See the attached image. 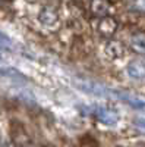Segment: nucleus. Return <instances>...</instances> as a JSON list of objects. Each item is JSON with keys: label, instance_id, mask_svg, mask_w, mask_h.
Listing matches in <instances>:
<instances>
[{"label": "nucleus", "instance_id": "nucleus-1", "mask_svg": "<svg viewBox=\"0 0 145 147\" xmlns=\"http://www.w3.org/2000/svg\"><path fill=\"white\" fill-rule=\"evenodd\" d=\"M91 113L98 119L101 124L104 125H116L119 122V113L116 110L110 109V107H104V106H95V107H91Z\"/></svg>", "mask_w": 145, "mask_h": 147}, {"label": "nucleus", "instance_id": "nucleus-2", "mask_svg": "<svg viewBox=\"0 0 145 147\" xmlns=\"http://www.w3.org/2000/svg\"><path fill=\"white\" fill-rule=\"evenodd\" d=\"M112 97H116V99L128 103L130 107H134V109L145 110V100L139 99V97H135V96L128 94V93H122V91H114V90H112Z\"/></svg>", "mask_w": 145, "mask_h": 147}, {"label": "nucleus", "instance_id": "nucleus-3", "mask_svg": "<svg viewBox=\"0 0 145 147\" xmlns=\"http://www.w3.org/2000/svg\"><path fill=\"white\" fill-rule=\"evenodd\" d=\"M117 31V22L112 16H103L98 22V32L103 37H112Z\"/></svg>", "mask_w": 145, "mask_h": 147}, {"label": "nucleus", "instance_id": "nucleus-4", "mask_svg": "<svg viewBox=\"0 0 145 147\" xmlns=\"http://www.w3.org/2000/svg\"><path fill=\"white\" fill-rule=\"evenodd\" d=\"M126 72L134 80H145V63L141 60H132L126 66Z\"/></svg>", "mask_w": 145, "mask_h": 147}, {"label": "nucleus", "instance_id": "nucleus-5", "mask_svg": "<svg viewBox=\"0 0 145 147\" xmlns=\"http://www.w3.org/2000/svg\"><path fill=\"white\" fill-rule=\"evenodd\" d=\"M38 19L44 27H54L59 21V16L56 10H53L51 7H43L38 15Z\"/></svg>", "mask_w": 145, "mask_h": 147}, {"label": "nucleus", "instance_id": "nucleus-6", "mask_svg": "<svg viewBox=\"0 0 145 147\" xmlns=\"http://www.w3.org/2000/svg\"><path fill=\"white\" fill-rule=\"evenodd\" d=\"M106 53L110 59H119L123 56L125 50H123V46L120 41H110L106 46Z\"/></svg>", "mask_w": 145, "mask_h": 147}, {"label": "nucleus", "instance_id": "nucleus-7", "mask_svg": "<svg viewBox=\"0 0 145 147\" xmlns=\"http://www.w3.org/2000/svg\"><path fill=\"white\" fill-rule=\"evenodd\" d=\"M130 49L138 55H145V34H135L130 38Z\"/></svg>", "mask_w": 145, "mask_h": 147}, {"label": "nucleus", "instance_id": "nucleus-8", "mask_svg": "<svg viewBox=\"0 0 145 147\" xmlns=\"http://www.w3.org/2000/svg\"><path fill=\"white\" fill-rule=\"evenodd\" d=\"M91 6H92V12L95 15H104L106 10L108 9V3L106 2H94Z\"/></svg>", "mask_w": 145, "mask_h": 147}, {"label": "nucleus", "instance_id": "nucleus-9", "mask_svg": "<svg viewBox=\"0 0 145 147\" xmlns=\"http://www.w3.org/2000/svg\"><path fill=\"white\" fill-rule=\"evenodd\" d=\"M10 46H12L10 38H9V37H7L6 34H3L2 31H0V47H3L5 50H9Z\"/></svg>", "mask_w": 145, "mask_h": 147}, {"label": "nucleus", "instance_id": "nucleus-10", "mask_svg": "<svg viewBox=\"0 0 145 147\" xmlns=\"http://www.w3.org/2000/svg\"><path fill=\"white\" fill-rule=\"evenodd\" d=\"M134 125H135V128H136L139 132L145 134V119H142V118L135 119V121H134Z\"/></svg>", "mask_w": 145, "mask_h": 147}, {"label": "nucleus", "instance_id": "nucleus-11", "mask_svg": "<svg viewBox=\"0 0 145 147\" xmlns=\"http://www.w3.org/2000/svg\"><path fill=\"white\" fill-rule=\"evenodd\" d=\"M0 147H15L9 140H2L0 141Z\"/></svg>", "mask_w": 145, "mask_h": 147}, {"label": "nucleus", "instance_id": "nucleus-12", "mask_svg": "<svg viewBox=\"0 0 145 147\" xmlns=\"http://www.w3.org/2000/svg\"><path fill=\"white\" fill-rule=\"evenodd\" d=\"M3 52H5V49H3V47H0V62L3 60Z\"/></svg>", "mask_w": 145, "mask_h": 147}]
</instances>
